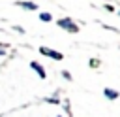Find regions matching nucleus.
I'll list each match as a JSON object with an SVG mask.
<instances>
[{"label": "nucleus", "instance_id": "nucleus-7", "mask_svg": "<svg viewBox=\"0 0 120 117\" xmlns=\"http://www.w3.org/2000/svg\"><path fill=\"white\" fill-rule=\"evenodd\" d=\"M62 77H64V79H68V81H71V74H69L68 70H62Z\"/></svg>", "mask_w": 120, "mask_h": 117}, {"label": "nucleus", "instance_id": "nucleus-10", "mask_svg": "<svg viewBox=\"0 0 120 117\" xmlns=\"http://www.w3.org/2000/svg\"><path fill=\"white\" fill-rule=\"evenodd\" d=\"M6 47H8V45H0V57H6V53H8Z\"/></svg>", "mask_w": 120, "mask_h": 117}, {"label": "nucleus", "instance_id": "nucleus-9", "mask_svg": "<svg viewBox=\"0 0 120 117\" xmlns=\"http://www.w3.org/2000/svg\"><path fill=\"white\" fill-rule=\"evenodd\" d=\"M47 102H51V104H58V96H51V98H47Z\"/></svg>", "mask_w": 120, "mask_h": 117}, {"label": "nucleus", "instance_id": "nucleus-3", "mask_svg": "<svg viewBox=\"0 0 120 117\" xmlns=\"http://www.w3.org/2000/svg\"><path fill=\"white\" fill-rule=\"evenodd\" d=\"M30 68H32V70H34V72L39 75V79H45V77H47V72H45V68H43L39 62H36V60H30Z\"/></svg>", "mask_w": 120, "mask_h": 117}, {"label": "nucleus", "instance_id": "nucleus-1", "mask_svg": "<svg viewBox=\"0 0 120 117\" xmlns=\"http://www.w3.org/2000/svg\"><path fill=\"white\" fill-rule=\"evenodd\" d=\"M56 25H58L60 28H64V30H68V32H71V34L79 32V26L73 23V19H71V17H62V19H58V21H56Z\"/></svg>", "mask_w": 120, "mask_h": 117}, {"label": "nucleus", "instance_id": "nucleus-6", "mask_svg": "<svg viewBox=\"0 0 120 117\" xmlns=\"http://www.w3.org/2000/svg\"><path fill=\"white\" fill-rule=\"evenodd\" d=\"M39 21H41V23H51V21H52V15H51L49 11H41V13H39Z\"/></svg>", "mask_w": 120, "mask_h": 117}, {"label": "nucleus", "instance_id": "nucleus-12", "mask_svg": "<svg viewBox=\"0 0 120 117\" xmlns=\"http://www.w3.org/2000/svg\"><path fill=\"white\" fill-rule=\"evenodd\" d=\"M56 117H62V115H56Z\"/></svg>", "mask_w": 120, "mask_h": 117}, {"label": "nucleus", "instance_id": "nucleus-2", "mask_svg": "<svg viewBox=\"0 0 120 117\" xmlns=\"http://www.w3.org/2000/svg\"><path fill=\"white\" fill-rule=\"evenodd\" d=\"M39 53L45 55V57H51V58H54V60H62V58H64L62 53H58V51H54V49H49V47H39Z\"/></svg>", "mask_w": 120, "mask_h": 117}, {"label": "nucleus", "instance_id": "nucleus-13", "mask_svg": "<svg viewBox=\"0 0 120 117\" xmlns=\"http://www.w3.org/2000/svg\"><path fill=\"white\" fill-rule=\"evenodd\" d=\"M118 15H120V11H118Z\"/></svg>", "mask_w": 120, "mask_h": 117}, {"label": "nucleus", "instance_id": "nucleus-11", "mask_svg": "<svg viewBox=\"0 0 120 117\" xmlns=\"http://www.w3.org/2000/svg\"><path fill=\"white\" fill-rule=\"evenodd\" d=\"M98 64H99V62H98V60H96V58H92V60H90V66H92V68H96V66H98Z\"/></svg>", "mask_w": 120, "mask_h": 117}, {"label": "nucleus", "instance_id": "nucleus-4", "mask_svg": "<svg viewBox=\"0 0 120 117\" xmlns=\"http://www.w3.org/2000/svg\"><path fill=\"white\" fill-rule=\"evenodd\" d=\"M15 6H19V8H22V9H28V11L38 9V4H36V2H30V0H19V2H15Z\"/></svg>", "mask_w": 120, "mask_h": 117}, {"label": "nucleus", "instance_id": "nucleus-8", "mask_svg": "<svg viewBox=\"0 0 120 117\" xmlns=\"http://www.w3.org/2000/svg\"><path fill=\"white\" fill-rule=\"evenodd\" d=\"M13 30H15L17 34H24V28H22V26H17V25H13Z\"/></svg>", "mask_w": 120, "mask_h": 117}, {"label": "nucleus", "instance_id": "nucleus-5", "mask_svg": "<svg viewBox=\"0 0 120 117\" xmlns=\"http://www.w3.org/2000/svg\"><path fill=\"white\" fill-rule=\"evenodd\" d=\"M103 94H105V98H107V100H116V98L120 96V92H118V91L109 89V87H107V89H103Z\"/></svg>", "mask_w": 120, "mask_h": 117}]
</instances>
